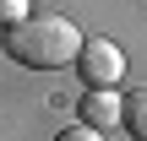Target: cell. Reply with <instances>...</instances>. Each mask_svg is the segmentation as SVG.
Instances as JSON below:
<instances>
[{
    "label": "cell",
    "instance_id": "obj_6",
    "mask_svg": "<svg viewBox=\"0 0 147 141\" xmlns=\"http://www.w3.org/2000/svg\"><path fill=\"white\" fill-rule=\"evenodd\" d=\"M0 16H5V22H16V16H22V0H0Z\"/></svg>",
    "mask_w": 147,
    "mask_h": 141
},
{
    "label": "cell",
    "instance_id": "obj_2",
    "mask_svg": "<svg viewBox=\"0 0 147 141\" xmlns=\"http://www.w3.org/2000/svg\"><path fill=\"white\" fill-rule=\"evenodd\" d=\"M76 65H82V82H87V87H115V82H120V71H125L120 49H115L109 38H87V43H82V54H76Z\"/></svg>",
    "mask_w": 147,
    "mask_h": 141
},
{
    "label": "cell",
    "instance_id": "obj_1",
    "mask_svg": "<svg viewBox=\"0 0 147 141\" xmlns=\"http://www.w3.org/2000/svg\"><path fill=\"white\" fill-rule=\"evenodd\" d=\"M5 54L22 60L27 71H60V65H76L82 33H76V22H65V16H22V22H11V33H5Z\"/></svg>",
    "mask_w": 147,
    "mask_h": 141
},
{
    "label": "cell",
    "instance_id": "obj_5",
    "mask_svg": "<svg viewBox=\"0 0 147 141\" xmlns=\"http://www.w3.org/2000/svg\"><path fill=\"white\" fill-rule=\"evenodd\" d=\"M55 141H104V130L82 120V125H71V130H60V136H55Z\"/></svg>",
    "mask_w": 147,
    "mask_h": 141
},
{
    "label": "cell",
    "instance_id": "obj_3",
    "mask_svg": "<svg viewBox=\"0 0 147 141\" xmlns=\"http://www.w3.org/2000/svg\"><path fill=\"white\" fill-rule=\"evenodd\" d=\"M82 120L104 130V125H115V120H125V98H115L109 87H87V92H82Z\"/></svg>",
    "mask_w": 147,
    "mask_h": 141
},
{
    "label": "cell",
    "instance_id": "obj_4",
    "mask_svg": "<svg viewBox=\"0 0 147 141\" xmlns=\"http://www.w3.org/2000/svg\"><path fill=\"white\" fill-rule=\"evenodd\" d=\"M125 125H131L136 141H147V87H136V92L125 98Z\"/></svg>",
    "mask_w": 147,
    "mask_h": 141
}]
</instances>
